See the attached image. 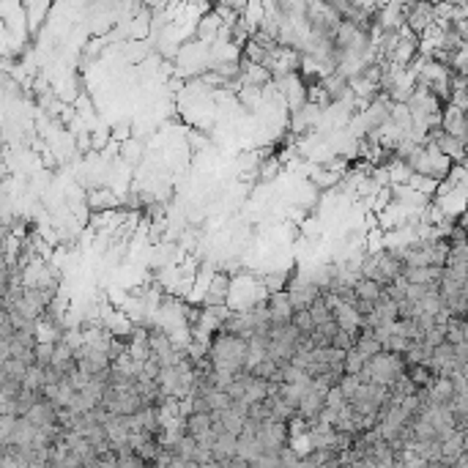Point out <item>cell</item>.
Returning a JSON list of instances; mask_svg holds the SVG:
<instances>
[{"label":"cell","instance_id":"cell-12","mask_svg":"<svg viewBox=\"0 0 468 468\" xmlns=\"http://www.w3.org/2000/svg\"><path fill=\"white\" fill-rule=\"evenodd\" d=\"M91 206L94 208H118V200H115V195H110V192H94L91 195Z\"/></svg>","mask_w":468,"mask_h":468},{"label":"cell","instance_id":"cell-7","mask_svg":"<svg viewBox=\"0 0 468 468\" xmlns=\"http://www.w3.org/2000/svg\"><path fill=\"white\" fill-rule=\"evenodd\" d=\"M354 288H356V296H359V299H370V301H381L383 290H386V288H381V285L375 280H370V277H361Z\"/></svg>","mask_w":468,"mask_h":468},{"label":"cell","instance_id":"cell-6","mask_svg":"<svg viewBox=\"0 0 468 468\" xmlns=\"http://www.w3.org/2000/svg\"><path fill=\"white\" fill-rule=\"evenodd\" d=\"M337 277H339V263H323V266H318L310 274V280L315 282V285H320V288H329Z\"/></svg>","mask_w":468,"mask_h":468},{"label":"cell","instance_id":"cell-4","mask_svg":"<svg viewBox=\"0 0 468 468\" xmlns=\"http://www.w3.org/2000/svg\"><path fill=\"white\" fill-rule=\"evenodd\" d=\"M230 274H222V271H217L211 282H208V290H206V299L203 304H227L230 299Z\"/></svg>","mask_w":468,"mask_h":468},{"label":"cell","instance_id":"cell-2","mask_svg":"<svg viewBox=\"0 0 468 468\" xmlns=\"http://www.w3.org/2000/svg\"><path fill=\"white\" fill-rule=\"evenodd\" d=\"M320 285H315V282L310 280H296L288 285V293H290V301H293V307L296 310H307V307H312L315 301L320 299Z\"/></svg>","mask_w":468,"mask_h":468},{"label":"cell","instance_id":"cell-8","mask_svg":"<svg viewBox=\"0 0 468 468\" xmlns=\"http://www.w3.org/2000/svg\"><path fill=\"white\" fill-rule=\"evenodd\" d=\"M25 389H36L41 392L44 389V383H47V367H41V364H31L28 367V373H25Z\"/></svg>","mask_w":468,"mask_h":468},{"label":"cell","instance_id":"cell-13","mask_svg":"<svg viewBox=\"0 0 468 468\" xmlns=\"http://www.w3.org/2000/svg\"><path fill=\"white\" fill-rule=\"evenodd\" d=\"M326 406H332V408H337V411H342V408L348 406V397L342 394L339 383H337V386H332V389L326 392Z\"/></svg>","mask_w":468,"mask_h":468},{"label":"cell","instance_id":"cell-5","mask_svg":"<svg viewBox=\"0 0 468 468\" xmlns=\"http://www.w3.org/2000/svg\"><path fill=\"white\" fill-rule=\"evenodd\" d=\"M53 367H55V370H60L63 375H69L72 370H77V348H75V345H69V342H66L63 337L55 342Z\"/></svg>","mask_w":468,"mask_h":468},{"label":"cell","instance_id":"cell-1","mask_svg":"<svg viewBox=\"0 0 468 468\" xmlns=\"http://www.w3.org/2000/svg\"><path fill=\"white\" fill-rule=\"evenodd\" d=\"M266 301H268V310H271V326H290V323H293L296 307H293V301H290L288 288L271 290Z\"/></svg>","mask_w":468,"mask_h":468},{"label":"cell","instance_id":"cell-9","mask_svg":"<svg viewBox=\"0 0 468 468\" xmlns=\"http://www.w3.org/2000/svg\"><path fill=\"white\" fill-rule=\"evenodd\" d=\"M219 25H222V17H219V11H211L206 17L200 19V25H197V36L200 38H211L214 36V31H219Z\"/></svg>","mask_w":468,"mask_h":468},{"label":"cell","instance_id":"cell-10","mask_svg":"<svg viewBox=\"0 0 468 468\" xmlns=\"http://www.w3.org/2000/svg\"><path fill=\"white\" fill-rule=\"evenodd\" d=\"M293 326L299 329L301 334H312V329H315L312 310H310V307H307V310H296V315H293Z\"/></svg>","mask_w":468,"mask_h":468},{"label":"cell","instance_id":"cell-3","mask_svg":"<svg viewBox=\"0 0 468 468\" xmlns=\"http://www.w3.org/2000/svg\"><path fill=\"white\" fill-rule=\"evenodd\" d=\"M187 432L195 435L197 441H203L208 435H217L214 432V411H192L187 416Z\"/></svg>","mask_w":468,"mask_h":468},{"label":"cell","instance_id":"cell-11","mask_svg":"<svg viewBox=\"0 0 468 468\" xmlns=\"http://www.w3.org/2000/svg\"><path fill=\"white\" fill-rule=\"evenodd\" d=\"M364 364H367V356L359 354L356 348H351L348 356H345V370H348V373H361V370H364Z\"/></svg>","mask_w":468,"mask_h":468},{"label":"cell","instance_id":"cell-14","mask_svg":"<svg viewBox=\"0 0 468 468\" xmlns=\"http://www.w3.org/2000/svg\"><path fill=\"white\" fill-rule=\"evenodd\" d=\"M104 143H107V134H104V131H96L94 134V148H102Z\"/></svg>","mask_w":468,"mask_h":468}]
</instances>
